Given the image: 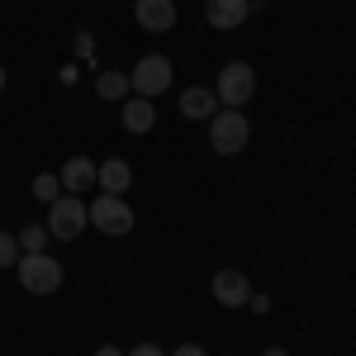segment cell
Masks as SVG:
<instances>
[{
    "mask_svg": "<svg viewBox=\"0 0 356 356\" xmlns=\"http://www.w3.org/2000/svg\"><path fill=\"white\" fill-rule=\"evenodd\" d=\"M247 15H252V0H204L209 29H243Z\"/></svg>",
    "mask_w": 356,
    "mask_h": 356,
    "instance_id": "cell-9",
    "label": "cell"
},
{
    "mask_svg": "<svg viewBox=\"0 0 356 356\" xmlns=\"http://www.w3.org/2000/svg\"><path fill=\"white\" fill-rule=\"evenodd\" d=\"M48 238H53V233H48L43 223H29L24 233H19V247H24V252H43V243H48Z\"/></svg>",
    "mask_w": 356,
    "mask_h": 356,
    "instance_id": "cell-16",
    "label": "cell"
},
{
    "mask_svg": "<svg viewBox=\"0 0 356 356\" xmlns=\"http://www.w3.org/2000/svg\"><path fill=\"white\" fill-rule=\"evenodd\" d=\"M5 81H10V76H5V67H0V90H5Z\"/></svg>",
    "mask_w": 356,
    "mask_h": 356,
    "instance_id": "cell-23",
    "label": "cell"
},
{
    "mask_svg": "<svg viewBox=\"0 0 356 356\" xmlns=\"http://www.w3.org/2000/svg\"><path fill=\"white\" fill-rule=\"evenodd\" d=\"M129 86H134L143 100H157L166 86H171V57L152 53V57H138L134 72H129Z\"/></svg>",
    "mask_w": 356,
    "mask_h": 356,
    "instance_id": "cell-4",
    "label": "cell"
},
{
    "mask_svg": "<svg viewBox=\"0 0 356 356\" xmlns=\"http://www.w3.org/2000/svg\"><path fill=\"white\" fill-rule=\"evenodd\" d=\"M15 271H19V285L29 295H57L62 290V266L53 257H43V252H24Z\"/></svg>",
    "mask_w": 356,
    "mask_h": 356,
    "instance_id": "cell-2",
    "label": "cell"
},
{
    "mask_svg": "<svg viewBox=\"0 0 356 356\" xmlns=\"http://www.w3.org/2000/svg\"><path fill=\"white\" fill-rule=\"evenodd\" d=\"M261 356H290V352H285V347H266Z\"/></svg>",
    "mask_w": 356,
    "mask_h": 356,
    "instance_id": "cell-22",
    "label": "cell"
},
{
    "mask_svg": "<svg viewBox=\"0 0 356 356\" xmlns=\"http://www.w3.org/2000/svg\"><path fill=\"white\" fill-rule=\"evenodd\" d=\"M247 309H252V314H266V309H271V300H266V295H252V300H247Z\"/></svg>",
    "mask_w": 356,
    "mask_h": 356,
    "instance_id": "cell-18",
    "label": "cell"
},
{
    "mask_svg": "<svg viewBox=\"0 0 356 356\" xmlns=\"http://www.w3.org/2000/svg\"><path fill=\"white\" fill-rule=\"evenodd\" d=\"M95 186L105 195H124L129 186H134V166L124 162V157H110L105 166H95Z\"/></svg>",
    "mask_w": 356,
    "mask_h": 356,
    "instance_id": "cell-10",
    "label": "cell"
},
{
    "mask_svg": "<svg viewBox=\"0 0 356 356\" xmlns=\"http://www.w3.org/2000/svg\"><path fill=\"white\" fill-rule=\"evenodd\" d=\"M95 356H124V352H119V347H100Z\"/></svg>",
    "mask_w": 356,
    "mask_h": 356,
    "instance_id": "cell-21",
    "label": "cell"
},
{
    "mask_svg": "<svg viewBox=\"0 0 356 356\" xmlns=\"http://www.w3.org/2000/svg\"><path fill=\"white\" fill-rule=\"evenodd\" d=\"M86 223H90V209H86L81 195H67V191H62L53 204H48V233L62 238V243H76Z\"/></svg>",
    "mask_w": 356,
    "mask_h": 356,
    "instance_id": "cell-1",
    "label": "cell"
},
{
    "mask_svg": "<svg viewBox=\"0 0 356 356\" xmlns=\"http://www.w3.org/2000/svg\"><path fill=\"white\" fill-rule=\"evenodd\" d=\"M171 356H209V352H204V347H195V342H186V347H176Z\"/></svg>",
    "mask_w": 356,
    "mask_h": 356,
    "instance_id": "cell-19",
    "label": "cell"
},
{
    "mask_svg": "<svg viewBox=\"0 0 356 356\" xmlns=\"http://www.w3.org/2000/svg\"><path fill=\"white\" fill-rule=\"evenodd\" d=\"M247 138H252V129H247V119L238 110H219L209 119V147H214L219 157H238L247 147Z\"/></svg>",
    "mask_w": 356,
    "mask_h": 356,
    "instance_id": "cell-3",
    "label": "cell"
},
{
    "mask_svg": "<svg viewBox=\"0 0 356 356\" xmlns=\"http://www.w3.org/2000/svg\"><path fill=\"white\" fill-rule=\"evenodd\" d=\"M57 181H62V191H67V195L90 191V186H95V162H90V157H72V162L57 171Z\"/></svg>",
    "mask_w": 356,
    "mask_h": 356,
    "instance_id": "cell-11",
    "label": "cell"
},
{
    "mask_svg": "<svg viewBox=\"0 0 356 356\" xmlns=\"http://www.w3.org/2000/svg\"><path fill=\"white\" fill-rule=\"evenodd\" d=\"M57 195H62V181H57V176H38V181H33V200H38V204H53Z\"/></svg>",
    "mask_w": 356,
    "mask_h": 356,
    "instance_id": "cell-17",
    "label": "cell"
},
{
    "mask_svg": "<svg viewBox=\"0 0 356 356\" xmlns=\"http://www.w3.org/2000/svg\"><path fill=\"white\" fill-rule=\"evenodd\" d=\"M134 19L147 33H171L176 29V0H134Z\"/></svg>",
    "mask_w": 356,
    "mask_h": 356,
    "instance_id": "cell-7",
    "label": "cell"
},
{
    "mask_svg": "<svg viewBox=\"0 0 356 356\" xmlns=\"http://www.w3.org/2000/svg\"><path fill=\"white\" fill-rule=\"evenodd\" d=\"M124 129H129V134H152V129H157V105L143 100V95H134V100L124 105Z\"/></svg>",
    "mask_w": 356,
    "mask_h": 356,
    "instance_id": "cell-13",
    "label": "cell"
},
{
    "mask_svg": "<svg viewBox=\"0 0 356 356\" xmlns=\"http://www.w3.org/2000/svg\"><path fill=\"white\" fill-rule=\"evenodd\" d=\"M19 257H24L19 238H15V233H0V271H5V266H19Z\"/></svg>",
    "mask_w": 356,
    "mask_h": 356,
    "instance_id": "cell-15",
    "label": "cell"
},
{
    "mask_svg": "<svg viewBox=\"0 0 356 356\" xmlns=\"http://www.w3.org/2000/svg\"><path fill=\"white\" fill-rule=\"evenodd\" d=\"M181 114H186V119H214V114H219V95L204 90V86H191V90L181 95Z\"/></svg>",
    "mask_w": 356,
    "mask_h": 356,
    "instance_id": "cell-12",
    "label": "cell"
},
{
    "mask_svg": "<svg viewBox=\"0 0 356 356\" xmlns=\"http://www.w3.org/2000/svg\"><path fill=\"white\" fill-rule=\"evenodd\" d=\"M124 356H162V352H157L152 342H143V347H134V352H124Z\"/></svg>",
    "mask_w": 356,
    "mask_h": 356,
    "instance_id": "cell-20",
    "label": "cell"
},
{
    "mask_svg": "<svg viewBox=\"0 0 356 356\" xmlns=\"http://www.w3.org/2000/svg\"><path fill=\"white\" fill-rule=\"evenodd\" d=\"M252 90H257V72L247 67V62H228L219 72V86H214V95H219V105H247L252 100Z\"/></svg>",
    "mask_w": 356,
    "mask_h": 356,
    "instance_id": "cell-6",
    "label": "cell"
},
{
    "mask_svg": "<svg viewBox=\"0 0 356 356\" xmlns=\"http://www.w3.org/2000/svg\"><path fill=\"white\" fill-rule=\"evenodd\" d=\"M209 290H214V300H219L223 309H243V304L252 300V285H247L243 271H219Z\"/></svg>",
    "mask_w": 356,
    "mask_h": 356,
    "instance_id": "cell-8",
    "label": "cell"
},
{
    "mask_svg": "<svg viewBox=\"0 0 356 356\" xmlns=\"http://www.w3.org/2000/svg\"><path fill=\"white\" fill-rule=\"evenodd\" d=\"M86 209H90V223H95L100 233H110V238H124V233L134 228V209L124 204V195H95Z\"/></svg>",
    "mask_w": 356,
    "mask_h": 356,
    "instance_id": "cell-5",
    "label": "cell"
},
{
    "mask_svg": "<svg viewBox=\"0 0 356 356\" xmlns=\"http://www.w3.org/2000/svg\"><path fill=\"white\" fill-rule=\"evenodd\" d=\"M95 90H100L105 100H124V95H129V76H124V72H100Z\"/></svg>",
    "mask_w": 356,
    "mask_h": 356,
    "instance_id": "cell-14",
    "label": "cell"
}]
</instances>
